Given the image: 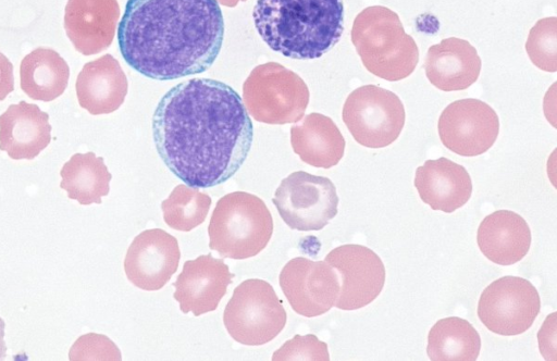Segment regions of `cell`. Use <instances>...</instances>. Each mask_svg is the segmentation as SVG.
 <instances>
[{
    "label": "cell",
    "mask_w": 557,
    "mask_h": 361,
    "mask_svg": "<svg viewBox=\"0 0 557 361\" xmlns=\"http://www.w3.org/2000/svg\"><path fill=\"white\" fill-rule=\"evenodd\" d=\"M152 135L161 160L176 177L190 187L209 188L228 180L244 164L253 125L231 86L191 78L160 99Z\"/></svg>",
    "instance_id": "6da1fadb"
},
{
    "label": "cell",
    "mask_w": 557,
    "mask_h": 361,
    "mask_svg": "<svg viewBox=\"0 0 557 361\" xmlns=\"http://www.w3.org/2000/svg\"><path fill=\"white\" fill-rule=\"evenodd\" d=\"M223 14L216 0H127L117 27L126 63L159 80L200 74L222 48Z\"/></svg>",
    "instance_id": "7a4b0ae2"
},
{
    "label": "cell",
    "mask_w": 557,
    "mask_h": 361,
    "mask_svg": "<svg viewBox=\"0 0 557 361\" xmlns=\"http://www.w3.org/2000/svg\"><path fill=\"white\" fill-rule=\"evenodd\" d=\"M252 17L272 50L298 60L322 57L344 30L342 0H257Z\"/></svg>",
    "instance_id": "3957f363"
},
{
    "label": "cell",
    "mask_w": 557,
    "mask_h": 361,
    "mask_svg": "<svg viewBox=\"0 0 557 361\" xmlns=\"http://www.w3.org/2000/svg\"><path fill=\"white\" fill-rule=\"evenodd\" d=\"M354 43L363 66L388 82L408 77L419 61V49L398 14L383 5H372L357 14L351 27Z\"/></svg>",
    "instance_id": "277c9868"
},
{
    "label": "cell",
    "mask_w": 557,
    "mask_h": 361,
    "mask_svg": "<svg viewBox=\"0 0 557 361\" xmlns=\"http://www.w3.org/2000/svg\"><path fill=\"white\" fill-rule=\"evenodd\" d=\"M272 233V215L263 200L234 191L215 204L208 226L209 247L222 258L244 260L261 252Z\"/></svg>",
    "instance_id": "5b68a950"
},
{
    "label": "cell",
    "mask_w": 557,
    "mask_h": 361,
    "mask_svg": "<svg viewBox=\"0 0 557 361\" xmlns=\"http://www.w3.org/2000/svg\"><path fill=\"white\" fill-rule=\"evenodd\" d=\"M309 97L304 79L276 62L257 65L243 84V102L248 113L265 124L298 122Z\"/></svg>",
    "instance_id": "8992f818"
},
{
    "label": "cell",
    "mask_w": 557,
    "mask_h": 361,
    "mask_svg": "<svg viewBox=\"0 0 557 361\" xmlns=\"http://www.w3.org/2000/svg\"><path fill=\"white\" fill-rule=\"evenodd\" d=\"M286 320V311L273 287L259 278L240 283L223 314L228 335L247 346L271 341L283 331Z\"/></svg>",
    "instance_id": "52a82bcc"
},
{
    "label": "cell",
    "mask_w": 557,
    "mask_h": 361,
    "mask_svg": "<svg viewBox=\"0 0 557 361\" xmlns=\"http://www.w3.org/2000/svg\"><path fill=\"white\" fill-rule=\"evenodd\" d=\"M342 117L359 145L377 149L398 138L406 114L395 92L376 85H364L348 95Z\"/></svg>",
    "instance_id": "ba28073f"
},
{
    "label": "cell",
    "mask_w": 557,
    "mask_h": 361,
    "mask_svg": "<svg viewBox=\"0 0 557 361\" xmlns=\"http://www.w3.org/2000/svg\"><path fill=\"white\" fill-rule=\"evenodd\" d=\"M272 201L289 228L308 232L335 217L339 199L330 178L297 171L281 182Z\"/></svg>",
    "instance_id": "9c48e42d"
},
{
    "label": "cell",
    "mask_w": 557,
    "mask_h": 361,
    "mask_svg": "<svg viewBox=\"0 0 557 361\" xmlns=\"http://www.w3.org/2000/svg\"><path fill=\"white\" fill-rule=\"evenodd\" d=\"M541 310L536 288L525 278L503 276L481 294L478 316L491 332L515 336L528 331Z\"/></svg>",
    "instance_id": "30bf717a"
},
{
    "label": "cell",
    "mask_w": 557,
    "mask_h": 361,
    "mask_svg": "<svg viewBox=\"0 0 557 361\" xmlns=\"http://www.w3.org/2000/svg\"><path fill=\"white\" fill-rule=\"evenodd\" d=\"M442 144L462 157L486 152L496 141L499 120L495 110L474 98L456 100L441 113L437 123Z\"/></svg>",
    "instance_id": "8fae6325"
},
{
    "label": "cell",
    "mask_w": 557,
    "mask_h": 361,
    "mask_svg": "<svg viewBox=\"0 0 557 361\" xmlns=\"http://www.w3.org/2000/svg\"><path fill=\"white\" fill-rule=\"evenodd\" d=\"M326 261L337 273L339 292L334 307L358 310L371 303L385 284V266L370 248L347 244L331 250Z\"/></svg>",
    "instance_id": "7c38bea8"
},
{
    "label": "cell",
    "mask_w": 557,
    "mask_h": 361,
    "mask_svg": "<svg viewBox=\"0 0 557 361\" xmlns=\"http://www.w3.org/2000/svg\"><path fill=\"white\" fill-rule=\"evenodd\" d=\"M280 286L292 309L306 318L326 313L339 292L336 271L326 261L304 257L294 258L283 266Z\"/></svg>",
    "instance_id": "4fadbf2b"
},
{
    "label": "cell",
    "mask_w": 557,
    "mask_h": 361,
    "mask_svg": "<svg viewBox=\"0 0 557 361\" xmlns=\"http://www.w3.org/2000/svg\"><path fill=\"white\" fill-rule=\"evenodd\" d=\"M180 259L181 251L174 236L160 228L146 229L129 245L124 271L136 287L159 290L177 271Z\"/></svg>",
    "instance_id": "5bb4252c"
},
{
    "label": "cell",
    "mask_w": 557,
    "mask_h": 361,
    "mask_svg": "<svg viewBox=\"0 0 557 361\" xmlns=\"http://www.w3.org/2000/svg\"><path fill=\"white\" fill-rule=\"evenodd\" d=\"M234 274L221 259L210 253L199 256L184 263L183 270L173 283L174 299L183 313L193 312L199 316L214 311L225 296Z\"/></svg>",
    "instance_id": "9a60e30c"
},
{
    "label": "cell",
    "mask_w": 557,
    "mask_h": 361,
    "mask_svg": "<svg viewBox=\"0 0 557 361\" xmlns=\"http://www.w3.org/2000/svg\"><path fill=\"white\" fill-rule=\"evenodd\" d=\"M119 17L117 0H67L64 29L76 51L91 55L111 46Z\"/></svg>",
    "instance_id": "2e32d148"
},
{
    "label": "cell",
    "mask_w": 557,
    "mask_h": 361,
    "mask_svg": "<svg viewBox=\"0 0 557 361\" xmlns=\"http://www.w3.org/2000/svg\"><path fill=\"white\" fill-rule=\"evenodd\" d=\"M51 141L49 114L21 100L0 115V150L11 159L32 160Z\"/></svg>",
    "instance_id": "e0dca14e"
},
{
    "label": "cell",
    "mask_w": 557,
    "mask_h": 361,
    "mask_svg": "<svg viewBox=\"0 0 557 361\" xmlns=\"http://www.w3.org/2000/svg\"><path fill=\"white\" fill-rule=\"evenodd\" d=\"M75 89L83 109L92 115L109 114L123 104L128 82L119 61L107 53L83 66Z\"/></svg>",
    "instance_id": "ac0fdd59"
},
{
    "label": "cell",
    "mask_w": 557,
    "mask_h": 361,
    "mask_svg": "<svg viewBox=\"0 0 557 361\" xmlns=\"http://www.w3.org/2000/svg\"><path fill=\"white\" fill-rule=\"evenodd\" d=\"M476 49L467 40L449 37L429 48L424 72L429 82L443 91L463 90L481 72Z\"/></svg>",
    "instance_id": "d6986e66"
},
{
    "label": "cell",
    "mask_w": 557,
    "mask_h": 361,
    "mask_svg": "<svg viewBox=\"0 0 557 361\" xmlns=\"http://www.w3.org/2000/svg\"><path fill=\"white\" fill-rule=\"evenodd\" d=\"M414 187L421 200L433 210L450 213L468 202L472 182L467 170L447 159L426 160L417 167Z\"/></svg>",
    "instance_id": "ffe728a7"
},
{
    "label": "cell",
    "mask_w": 557,
    "mask_h": 361,
    "mask_svg": "<svg viewBox=\"0 0 557 361\" xmlns=\"http://www.w3.org/2000/svg\"><path fill=\"white\" fill-rule=\"evenodd\" d=\"M476 241L481 252L499 265L522 260L531 246V231L525 220L510 210H497L481 222Z\"/></svg>",
    "instance_id": "44dd1931"
},
{
    "label": "cell",
    "mask_w": 557,
    "mask_h": 361,
    "mask_svg": "<svg viewBox=\"0 0 557 361\" xmlns=\"http://www.w3.org/2000/svg\"><path fill=\"white\" fill-rule=\"evenodd\" d=\"M290 144L301 161L322 169L335 166L343 158L346 145L334 121L317 112L292 126Z\"/></svg>",
    "instance_id": "7402d4cb"
},
{
    "label": "cell",
    "mask_w": 557,
    "mask_h": 361,
    "mask_svg": "<svg viewBox=\"0 0 557 361\" xmlns=\"http://www.w3.org/2000/svg\"><path fill=\"white\" fill-rule=\"evenodd\" d=\"M69 78L66 61L51 48L38 47L21 61L20 85L33 100L57 99L67 87Z\"/></svg>",
    "instance_id": "603a6c76"
},
{
    "label": "cell",
    "mask_w": 557,
    "mask_h": 361,
    "mask_svg": "<svg viewBox=\"0 0 557 361\" xmlns=\"http://www.w3.org/2000/svg\"><path fill=\"white\" fill-rule=\"evenodd\" d=\"M60 187L67 192L70 199L83 206L101 203V198L110 191L111 173L102 157L92 151L75 153L64 163L60 171Z\"/></svg>",
    "instance_id": "cb8c5ba5"
},
{
    "label": "cell",
    "mask_w": 557,
    "mask_h": 361,
    "mask_svg": "<svg viewBox=\"0 0 557 361\" xmlns=\"http://www.w3.org/2000/svg\"><path fill=\"white\" fill-rule=\"evenodd\" d=\"M480 348L476 329L458 316L438 320L428 335L426 352L432 361H474Z\"/></svg>",
    "instance_id": "d4e9b609"
},
{
    "label": "cell",
    "mask_w": 557,
    "mask_h": 361,
    "mask_svg": "<svg viewBox=\"0 0 557 361\" xmlns=\"http://www.w3.org/2000/svg\"><path fill=\"white\" fill-rule=\"evenodd\" d=\"M211 198L197 187L177 185L162 201L164 222L173 229L189 232L205 222Z\"/></svg>",
    "instance_id": "484cf974"
},
{
    "label": "cell",
    "mask_w": 557,
    "mask_h": 361,
    "mask_svg": "<svg viewBox=\"0 0 557 361\" xmlns=\"http://www.w3.org/2000/svg\"><path fill=\"white\" fill-rule=\"evenodd\" d=\"M525 50L531 62L542 71H557V18L539 20L530 29Z\"/></svg>",
    "instance_id": "4316f807"
},
{
    "label": "cell",
    "mask_w": 557,
    "mask_h": 361,
    "mask_svg": "<svg viewBox=\"0 0 557 361\" xmlns=\"http://www.w3.org/2000/svg\"><path fill=\"white\" fill-rule=\"evenodd\" d=\"M272 360L329 361L330 354L326 343L319 340L315 335H295L273 353Z\"/></svg>",
    "instance_id": "83f0119b"
},
{
    "label": "cell",
    "mask_w": 557,
    "mask_h": 361,
    "mask_svg": "<svg viewBox=\"0 0 557 361\" xmlns=\"http://www.w3.org/2000/svg\"><path fill=\"white\" fill-rule=\"evenodd\" d=\"M69 359L81 360H121L115 344L104 335L89 333L81 336L72 346Z\"/></svg>",
    "instance_id": "f1b7e54d"
},
{
    "label": "cell",
    "mask_w": 557,
    "mask_h": 361,
    "mask_svg": "<svg viewBox=\"0 0 557 361\" xmlns=\"http://www.w3.org/2000/svg\"><path fill=\"white\" fill-rule=\"evenodd\" d=\"M14 90L13 64L0 52V101Z\"/></svg>",
    "instance_id": "f546056e"
},
{
    "label": "cell",
    "mask_w": 557,
    "mask_h": 361,
    "mask_svg": "<svg viewBox=\"0 0 557 361\" xmlns=\"http://www.w3.org/2000/svg\"><path fill=\"white\" fill-rule=\"evenodd\" d=\"M4 321L0 318V360L7 357V346L4 343Z\"/></svg>",
    "instance_id": "4dcf8cb0"
},
{
    "label": "cell",
    "mask_w": 557,
    "mask_h": 361,
    "mask_svg": "<svg viewBox=\"0 0 557 361\" xmlns=\"http://www.w3.org/2000/svg\"><path fill=\"white\" fill-rule=\"evenodd\" d=\"M222 5L234 8L237 5L239 1H246V0H218Z\"/></svg>",
    "instance_id": "1f68e13d"
}]
</instances>
